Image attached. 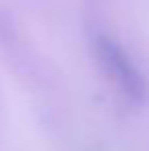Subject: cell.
<instances>
[{
    "mask_svg": "<svg viewBox=\"0 0 149 151\" xmlns=\"http://www.w3.org/2000/svg\"><path fill=\"white\" fill-rule=\"evenodd\" d=\"M96 55L102 70L108 74L114 88L133 104H141L147 98V82L135 61L127 55V51L112 41L110 37H100L96 41Z\"/></svg>",
    "mask_w": 149,
    "mask_h": 151,
    "instance_id": "1",
    "label": "cell"
}]
</instances>
